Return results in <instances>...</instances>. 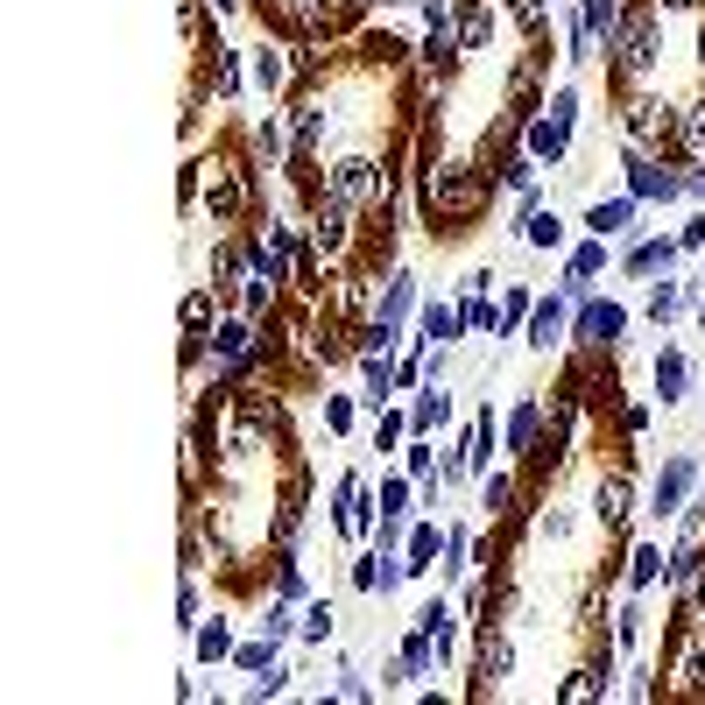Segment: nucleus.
Returning <instances> with one entry per match:
<instances>
[{
  "label": "nucleus",
  "instance_id": "nucleus-1",
  "mask_svg": "<svg viewBox=\"0 0 705 705\" xmlns=\"http://www.w3.org/2000/svg\"><path fill=\"white\" fill-rule=\"evenodd\" d=\"M416 191H424L430 233H466L486 212V177L480 170H445V163H424L416 170Z\"/></svg>",
  "mask_w": 705,
  "mask_h": 705
},
{
  "label": "nucleus",
  "instance_id": "nucleus-2",
  "mask_svg": "<svg viewBox=\"0 0 705 705\" xmlns=\"http://www.w3.org/2000/svg\"><path fill=\"white\" fill-rule=\"evenodd\" d=\"M657 36H663V8L649 0V8H635V14H620V29L607 36V57H614V78H649L657 71Z\"/></svg>",
  "mask_w": 705,
  "mask_h": 705
},
{
  "label": "nucleus",
  "instance_id": "nucleus-3",
  "mask_svg": "<svg viewBox=\"0 0 705 705\" xmlns=\"http://www.w3.org/2000/svg\"><path fill=\"white\" fill-rule=\"evenodd\" d=\"M247 198H255V163L220 156V163H212V183H205L212 220H233V212H247Z\"/></svg>",
  "mask_w": 705,
  "mask_h": 705
},
{
  "label": "nucleus",
  "instance_id": "nucleus-4",
  "mask_svg": "<svg viewBox=\"0 0 705 705\" xmlns=\"http://www.w3.org/2000/svg\"><path fill=\"white\" fill-rule=\"evenodd\" d=\"M620 127H628V148H642V156H657L663 142H678V113H670L663 99H635Z\"/></svg>",
  "mask_w": 705,
  "mask_h": 705
},
{
  "label": "nucleus",
  "instance_id": "nucleus-5",
  "mask_svg": "<svg viewBox=\"0 0 705 705\" xmlns=\"http://www.w3.org/2000/svg\"><path fill=\"white\" fill-rule=\"evenodd\" d=\"M692 486H698V459L692 451H678V459L657 473V494H649V515L657 523H670V515H684V501H692Z\"/></svg>",
  "mask_w": 705,
  "mask_h": 705
},
{
  "label": "nucleus",
  "instance_id": "nucleus-6",
  "mask_svg": "<svg viewBox=\"0 0 705 705\" xmlns=\"http://www.w3.org/2000/svg\"><path fill=\"white\" fill-rule=\"evenodd\" d=\"M374 501H367V486H360V473H339V486H332V529L339 536H367V523H374Z\"/></svg>",
  "mask_w": 705,
  "mask_h": 705
},
{
  "label": "nucleus",
  "instance_id": "nucleus-7",
  "mask_svg": "<svg viewBox=\"0 0 705 705\" xmlns=\"http://www.w3.org/2000/svg\"><path fill=\"white\" fill-rule=\"evenodd\" d=\"M620 332H628V311H620V304L579 296V317H572V339H579V346H614Z\"/></svg>",
  "mask_w": 705,
  "mask_h": 705
},
{
  "label": "nucleus",
  "instance_id": "nucleus-8",
  "mask_svg": "<svg viewBox=\"0 0 705 705\" xmlns=\"http://www.w3.org/2000/svg\"><path fill=\"white\" fill-rule=\"evenodd\" d=\"M628 191L635 198H663V205H670V198H684V177L663 170L657 156H642V148H628Z\"/></svg>",
  "mask_w": 705,
  "mask_h": 705
},
{
  "label": "nucleus",
  "instance_id": "nucleus-9",
  "mask_svg": "<svg viewBox=\"0 0 705 705\" xmlns=\"http://www.w3.org/2000/svg\"><path fill=\"white\" fill-rule=\"evenodd\" d=\"M529 156L536 163H564V148H572V121H558V113H536V121L523 127Z\"/></svg>",
  "mask_w": 705,
  "mask_h": 705
},
{
  "label": "nucleus",
  "instance_id": "nucleus-10",
  "mask_svg": "<svg viewBox=\"0 0 705 705\" xmlns=\"http://www.w3.org/2000/svg\"><path fill=\"white\" fill-rule=\"evenodd\" d=\"M628 473H607V480H600V494H593V515H600V523H607V536H620V529H628Z\"/></svg>",
  "mask_w": 705,
  "mask_h": 705
},
{
  "label": "nucleus",
  "instance_id": "nucleus-11",
  "mask_svg": "<svg viewBox=\"0 0 705 705\" xmlns=\"http://www.w3.org/2000/svg\"><path fill=\"white\" fill-rule=\"evenodd\" d=\"M564 317H572V296H536V311H529V346H544L550 352V339H558L564 332Z\"/></svg>",
  "mask_w": 705,
  "mask_h": 705
},
{
  "label": "nucleus",
  "instance_id": "nucleus-12",
  "mask_svg": "<svg viewBox=\"0 0 705 705\" xmlns=\"http://www.w3.org/2000/svg\"><path fill=\"white\" fill-rule=\"evenodd\" d=\"M684 389H692V360H684L678 346L657 352V402L670 410V402H684Z\"/></svg>",
  "mask_w": 705,
  "mask_h": 705
},
{
  "label": "nucleus",
  "instance_id": "nucleus-13",
  "mask_svg": "<svg viewBox=\"0 0 705 705\" xmlns=\"http://www.w3.org/2000/svg\"><path fill=\"white\" fill-rule=\"evenodd\" d=\"M635 205H642V198H600V205H585V226L600 233V240H614V233H628V220H635Z\"/></svg>",
  "mask_w": 705,
  "mask_h": 705
},
{
  "label": "nucleus",
  "instance_id": "nucleus-14",
  "mask_svg": "<svg viewBox=\"0 0 705 705\" xmlns=\"http://www.w3.org/2000/svg\"><path fill=\"white\" fill-rule=\"evenodd\" d=\"M438 424H451V395H445V381H424V395H416V410H410V430L430 438Z\"/></svg>",
  "mask_w": 705,
  "mask_h": 705
},
{
  "label": "nucleus",
  "instance_id": "nucleus-15",
  "mask_svg": "<svg viewBox=\"0 0 705 705\" xmlns=\"http://www.w3.org/2000/svg\"><path fill=\"white\" fill-rule=\"evenodd\" d=\"M536 445H544V402H523L508 416V451L515 459H536Z\"/></svg>",
  "mask_w": 705,
  "mask_h": 705
},
{
  "label": "nucleus",
  "instance_id": "nucleus-16",
  "mask_svg": "<svg viewBox=\"0 0 705 705\" xmlns=\"http://www.w3.org/2000/svg\"><path fill=\"white\" fill-rule=\"evenodd\" d=\"M494 43V0H466V14H459V49L473 57V49Z\"/></svg>",
  "mask_w": 705,
  "mask_h": 705
},
{
  "label": "nucleus",
  "instance_id": "nucleus-17",
  "mask_svg": "<svg viewBox=\"0 0 705 705\" xmlns=\"http://www.w3.org/2000/svg\"><path fill=\"white\" fill-rule=\"evenodd\" d=\"M445 550V536H438V523H416L410 536H402V558H410V579H424L430 572V558Z\"/></svg>",
  "mask_w": 705,
  "mask_h": 705
},
{
  "label": "nucleus",
  "instance_id": "nucleus-18",
  "mask_svg": "<svg viewBox=\"0 0 705 705\" xmlns=\"http://www.w3.org/2000/svg\"><path fill=\"white\" fill-rule=\"evenodd\" d=\"M678 148H684L692 163H705V92L678 107Z\"/></svg>",
  "mask_w": 705,
  "mask_h": 705
},
{
  "label": "nucleus",
  "instance_id": "nucleus-19",
  "mask_svg": "<svg viewBox=\"0 0 705 705\" xmlns=\"http://www.w3.org/2000/svg\"><path fill=\"white\" fill-rule=\"evenodd\" d=\"M678 255H684L678 240H642L620 268H628V276H663V268H678Z\"/></svg>",
  "mask_w": 705,
  "mask_h": 705
},
{
  "label": "nucleus",
  "instance_id": "nucleus-20",
  "mask_svg": "<svg viewBox=\"0 0 705 705\" xmlns=\"http://www.w3.org/2000/svg\"><path fill=\"white\" fill-rule=\"evenodd\" d=\"M657 579H670V558H663L657 544H635V558H628V585H635V593H649Z\"/></svg>",
  "mask_w": 705,
  "mask_h": 705
},
{
  "label": "nucleus",
  "instance_id": "nucleus-21",
  "mask_svg": "<svg viewBox=\"0 0 705 705\" xmlns=\"http://www.w3.org/2000/svg\"><path fill=\"white\" fill-rule=\"evenodd\" d=\"M410 311H416V282L395 268V276H389V290H381V311H374V317H381V325H402Z\"/></svg>",
  "mask_w": 705,
  "mask_h": 705
},
{
  "label": "nucleus",
  "instance_id": "nucleus-22",
  "mask_svg": "<svg viewBox=\"0 0 705 705\" xmlns=\"http://www.w3.org/2000/svg\"><path fill=\"white\" fill-rule=\"evenodd\" d=\"M438 339V346H451V339H466V317H459V304H424V346Z\"/></svg>",
  "mask_w": 705,
  "mask_h": 705
},
{
  "label": "nucleus",
  "instance_id": "nucleus-23",
  "mask_svg": "<svg viewBox=\"0 0 705 705\" xmlns=\"http://www.w3.org/2000/svg\"><path fill=\"white\" fill-rule=\"evenodd\" d=\"M233 628L226 620H198V663H233Z\"/></svg>",
  "mask_w": 705,
  "mask_h": 705
},
{
  "label": "nucleus",
  "instance_id": "nucleus-24",
  "mask_svg": "<svg viewBox=\"0 0 705 705\" xmlns=\"http://www.w3.org/2000/svg\"><path fill=\"white\" fill-rule=\"evenodd\" d=\"M579 29L593 43H607L614 29H620V0H579Z\"/></svg>",
  "mask_w": 705,
  "mask_h": 705
},
{
  "label": "nucleus",
  "instance_id": "nucleus-25",
  "mask_svg": "<svg viewBox=\"0 0 705 705\" xmlns=\"http://www.w3.org/2000/svg\"><path fill=\"white\" fill-rule=\"evenodd\" d=\"M486 296H494V276H486V268H480V276H473V296H466V304H459L466 332H486V325H494V304H486Z\"/></svg>",
  "mask_w": 705,
  "mask_h": 705
},
{
  "label": "nucleus",
  "instance_id": "nucleus-26",
  "mask_svg": "<svg viewBox=\"0 0 705 705\" xmlns=\"http://www.w3.org/2000/svg\"><path fill=\"white\" fill-rule=\"evenodd\" d=\"M698 304V290H649V325H670V317H684V311H692Z\"/></svg>",
  "mask_w": 705,
  "mask_h": 705
},
{
  "label": "nucleus",
  "instance_id": "nucleus-27",
  "mask_svg": "<svg viewBox=\"0 0 705 705\" xmlns=\"http://www.w3.org/2000/svg\"><path fill=\"white\" fill-rule=\"evenodd\" d=\"M523 240H529V247H564V220H558V212H529V220H523Z\"/></svg>",
  "mask_w": 705,
  "mask_h": 705
},
{
  "label": "nucleus",
  "instance_id": "nucleus-28",
  "mask_svg": "<svg viewBox=\"0 0 705 705\" xmlns=\"http://www.w3.org/2000/svg\"><path fill=\"white\" fill-rule=\"evenodd\" d=\"M255 86H261V92H282V86H290V64H282V49H255Z\"/></svg>",
  "mask_w": 705,
  "mask_h": 705
},
{
  "label": "nucleus",
  "instance_id": "nucleus-29",
  "mask_svg": "<svg viewBox=\"0 0 705 705\" xmlns=\"http://www.w3.org/2000/svg\"><path fill=\"white\" fill-rule=\"evenodd\" d=\"M529 311H536V296H529V290H508V296H501L494 332H523V325H529Z\"/></svg>",
  "mask_w": 705,
  "mask_h": 705
},
{
  "label": "nucleus",
  "instance_id": "nucleus-30",
  "mask_svg": "<svg viewBox=\"0 0 705 705\" xmlns=\"http://www.w3.org/2000/svg\"><path fill=\"white\" fill-rule=\"evenodd\" d=\"M290 607H296V600H282V593H276V600H268V620H261V635H276V642H290V635H296V628H304V620H296Z\"/></svg>",
  "mask_w": 705,
  "mask_h": 705
},
{
  "label": "nucleus",
  "instance_id": "nucleus-31",
  "mask_svg": "<svg viewBox=\"0 0 705 705\" xmlns=\"http://www.w3.org/2000/svg\"><path fill=\"white\" fill-rule=\"evenodd\" d=\"M508 501H515V473H486V494H480V508H486V515H515Z\"/></svg>",
  "mask_w": 705,
  "mask_h": 705
},
{
  "label": "nucleus",
  "instance_id": "nucleus-32",
  "mask_svg": "<svg viewBox=\"0 0 705 705\" xmlns=\"http://www.w3.org/2000/svg\"><path fill=\"white\" fill-rule=\"evenodd\" d=\"M268 663H276V635H261V642H240V649H233V670H255V678H261Z\"/></svg>",
  "mask_w": 705,
  "mask_h": 705
},
{
  "label": "nucleus",
  "instance_id": "nucleus-33",
  "mask_svg": "<svg viewBox=\"0 0 705 705\" xmlns=\"http://www.w3.org/2000/svg\"><path fill=\"white\" fill-rule=\"evenodd\" d=\"M402 438H410V416H402V410H381V416H374V451H395Z\"/></svg>",
  "mask_w": 705,
  "mask_h": 705
},
{
  "label": "nucleus",
  "instance_id": "nucleus-34",
  "mask_svg": "<svg viewBox=\"0 0 705 705\" xmlns=\"http://www.w3.org/2000/svg\"><path fill=\"white\" fill-rule=\"evenodd\" d=\"M416 628H424V635H430V642H438V649H451V607H445V600H430V607L416 614Z\"/></svg>",
  "mask_w": 705,
  "mask_h": 705
},
{
  "label": "nucleus",
  "instance_id": "nucleus-35",
  "mask_svg": "<svg viewBox=\"0 0 705 705\" xmlns=\"http://www.w3.org/2000/svg\"><path fill=\"white\" fill-rule=\"evenodd\" d=\"M212 92H220V99L240 92V64H233V49H212Z\"/></svg>",
  "mask_w": 705,
  "mask_h": 705
},
{
  "label": "nucleus",
  "instance_id": "nucleus-36",
  "mask_svg": "<svg viewBox=\"0 0 705 705\" xmlns=\"http://www.w3.org/2000/svg\"><path fill=\"white\" fill-rule=\"evenodd\" d=\"M430 466H438V451H430V438H416V430H410V451H402V473H410V480H430Z\"/></svg>",
  "mask_w": 705,
  "mask_h": 705
},
{
  "label": "nucleus",
  "instance_id": "nucleus-37",
  "mask_svg": "<svg viewBox=\"0 0 705 705\" xmlns=\"http://www.w3.org/2000/svg\"><path fill=\"white\" fill-rule=\"evenodd\" d=\"M183 332H191V339H198V332H205V317H212V290H191V296H183Z\"/></svg>",
  "mask_w": 705,
  "mask_h": 705
},
{
  "label": "nucleus",
  "instance_id": "nucleus-38",
  "mask_svg": "<svg viewBox=\"0 0 705 705\" xmlns=\"http://www.w3.org/2000/svg\"><path fill=\"white\" fill-rule=\"evenodd\" d=\"M282 148H290V134H282V121H261V127H255V156H261V163H276Z\"/></svg>",
  "mask_w": 705,
  "mask_h": 705
},
{
  "label": "nucleus",
  "instance_id": "nucleus-39",
  "mask_svg": "<svg viewBox=\"0 0 705 705\" xmlns=\"http://www.w3.org/2000/svg\"><path fill=\"white\" fill-rule=\"evenodd\" d=\"M374 508H381V515H410V480H381Z\"/></svg>",
  "mask_w": 705,
  "mask_h": 705
},
{
  "label": "nucleus",
  "instance_id": "nucleus-40",
  "mask_svg": "<svg viewBox=\"0 0 705 705\" xmlns=\"http://www.w3.org/2000/svg\"><path fill=\"white\" fill-rule=\"evenodd\" d=\"M296 635H304V642H325V635H332V607H325V600L304 607V628H296Z\"/></svg>",
  "mask_w": 705,
  "mask_h": 705
},
{
  "label": "nucleus",
  "instance_id": "nucleus-41",
  "mask_svg": "<svg viewBox=\"0 0 705 705\" xmlns=\"http://www.w3.org/2000/svg\"><path fill=\"white\" fill-rule=\"evenodd\" d=\"M678 678H684V692H705V635L692 642V657L678 663Z\"/></svg>",
  "mask_w": 705,
  "mask_h": 705
},
{
  "label": "nucleus",
  "instance_id": "nucleus-42",
  "mask_svg": "<svg viewBox=\"0 0 705 705\" xmlns=\"http://www.w3.org/2000/svg\"><path fill=\"white\" fill-rule=\"evenodd\" d=\"M466 558H473V536L451 529V536H445V572H466Z\"/></svg>",
  "mask_w": 705,
  "mask_h": 705
},
{
  "label": "nucleus",
  "instance_id": "nucleus-43",
  "mask_svg": "<svg viewBox=\"0 0 705 705\" xmlns=\"http://www.w3.org/2000/svg\"><path fill=\"white\" fill-rule=\"evenodd\" d=\"M635 430H649V402H620V438H635Z\"/></svg>",
  "mask_w": 705,
  "mask_h": 705
},
{
  "label": "nucleus",
  "instance_id": "nucleus-44",
  "mask_svg": "<svg viewBox=\"0 0 705 705\" xmlns=\"http://www.w3.org/2000/svg\"><path fill=\"white\" fill-rule=\"evenodd\" d=\"M325 430H352V402L346 395H325Z\"/></svg>",
  "mask_w": 705,
  "mask_h": 705
},
{
  "label": "nucleus",
  "instance_id": "nucleus-45",
  "mask_svg": "<svg viewBox=\"0 0 705 705\" xmlns=\"http://www.w3.org/2000/svg\"><path fill=\"white\" fill-rule=\"evenodd\" d=\"M614 635H620V642H635V635H642V607H635V600L614 614Z\"/></svg>",
  "mask_w": 705,
  "mask_h": 705
},
{
  "label": "nucleus",
  "instance_id": "nucleus-46",
  "mask_svg": "<svg viewBox=\"0 0 705 705\" xmlns=\"http://www.w3.org/2000/svg\"><path fill=\"white\" fill-rule=\"evenodd\" d=\"M352 585H360V593H374V585H381V558H360V564H352Z\"/></svg>",
  "mask_w": 705,
  "mask_h": 705
},
{
  "label": "nucleus",
  "instance_id": "nucleus-47",
  "mask_svg": "<svg viewBox=\"0 0 705 705\" xmlns=\"http://www.w3.org/2000/svg\"><path fill=\"white\" fill-rule=\"evenodd\" d=\"M339 698H367V684H360V670L339 663Z\"/></svg>",
  "mask_w": 705,
  "mask_h": 705
},
{
  "label": "nucleus",
  "instance_id": "nucleus-48",
  "mask_svg": "<svg viewBox=\"0 0 705 705\" xmlns=\"http://www.w3.org/2000/svg\"><path fill=\"white\" fill-rule=\"evenodd\" d=\"M678 247H684V255H705V220L684 226V233H678Z\"/></svg>",
  "mask_w": 705,
  "mask_h": 705
},
{
  "label": "nucleus",
  "instance_id": "nucleus-49",
  "mask_svg": "<svg viewBox=\"0 0 705 705\" xmlns=\"http://www.w3.org/2000/svg\"><path fill=\"white\" fill-rule=\"evenodd\" d=\"M177 614H183V628H198V585H183V593H177Z\"/></svg>",
  "mask_w": 705,
  "mask_h": 705
},
{
  "label": "nucleus",
  "instance_id": "nucleus-50",
  "mask_svg": "<svg viewBox=\"0 0 705 705\" xmlns=\"http://www.w3.org/2000/svg\"><path fill=\"white\" fill-rule=\"evenodd\" d=\"M684 198H705V163H698L692 177H684Z\"/></svg>",
  "mask_w": 705,
  "mask_h": 705
},
{
  "label": "nucleus",
  "instance_id": "nucleus-51",
  "mask_svg": "<svg viewBox=\"0 0 705 705\" xmlns=\"http://www.w3.org/2000/svg\"><path fill=\"white\" fill-rule=\"evenodd\" d=\"M657 8H663V14H670V8H684V14H698V8H705V0H657Z\"/></svg>",
  "mask_w": 705,
  "mask_h": 705
},
{
  "label": "nucleus",
  "instance_id": "nucleus-52",
  "mask_svg": "<svg viewBox=\"0 0 705 705\" xmlns=\"http://www.w3.org/2000/svg\"><path fill=\"white\" fill-rule=\"evenodd\" d=\"M212 8H220V14H233V8H240V0H212Z\"/></svg>",
  "mask_w": 705,
  "mask_h": 705
},
{
  "label": "nucleus",
  "instance_id": "nucleus-53",
  "mask_svg": "<svg viewBox=\"0 0 705 705\" xmlns=\"http://www.w3.org/2000/svg\"><path fill=\"white\" fill-rule=\"evenodd\" d=\"M698 64H705V22H698Z\"/></svg>",
  "mask_w": 705,
  "mask_h": 705
},
{
  "label": "nucleus",
  "instance_id": "nucleus-54",
  "mask_svg": "<svg viewBox=\"0 0 705 705\" xmlns=\"http://www.w3.org/2000/svg\"><path fill=\"white\" fill-rule=\"evenodd\" d=\"M692 311H698V325H705V296H698V304H692Z\"/></svg>",
  "mask_w": 705,
  "mask_h": 705
}]
</instances>
